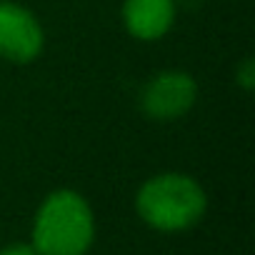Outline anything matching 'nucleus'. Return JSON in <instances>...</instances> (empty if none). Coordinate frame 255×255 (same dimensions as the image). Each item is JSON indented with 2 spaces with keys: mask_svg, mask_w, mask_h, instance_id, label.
I'll return each instance as SVG.
<instances>
[{
  "mask_svg": "<svg viewBox=\"0 0 255 255\" xmlns=\"http://www.w3.org/2000/svg\"><path fill=\"white\" fill-rule=\"evenodd\" d=\"M235 83H238L240 88H245V90H253V88H255V65H253L250 58L238 65V70H235Z\"/></svg>",
  "mask_w": 255,
  "mask_h": 255,
  "instance_id": "nucleus-6",
  "label": "nucleus"
},
{
  "mask_svg": "<svg viewBox=\"0 0 255 255\" xmlns=\"http://www.w3.org/2000/svg\"><path fill=\"white\" fill-rule=\"evenodd\" d=\"M123 23L138 40H160L175 23V0H125Z\"/></svg>",
  "mask_w": 255,
  "mask_h": 255,
  "instance_id": "nucleus-5",
  "label": "nucleus"
},
{
  "mask_svg": "<svg viewBox=\"0 0 255 255\" xmlns=\"http://www.w3.org/2000/svg\"><path fill=\"white\" fill-rule=\"evenodd\" d=\"M135 208L150 228L178 233L193 228L203 218L208 198L195 178L185 173H160L143 183Z\"/></svg>",
  "mask_w": 255,
  "mask_h": 255,
  "instance_id": "nucleus-2",
  "label": "nucleus"
},
{
  "mask_svg": "<svg viewBox=\"0 0 255 255\" xmlns=\"http://www.w3.org/2000/svg\"><path fill=\"white\" fill-rule=\"evenodd\" d=\"M43 28L35 13L18 3L0 0V58L8 63H33L43 53Z\"/></svg>",
  "mask_w": 255,
  "mask_h": 255,
  "instance_id": "nucleus-4",
  "label": "nucleus"
},
{
  "mask_svg": "<svg viewBox=\"0 0 255 255\" xmlns=\"http://www.w3.org/2000/svg\"><path fill=\"white\" fill-rule=\"evenodd\" d=\"M95 238V218L75 190H55L38 208L33 248L38 255H85Z\"/></svg>",
  "mask_w": 255,
  "mask_h": 255,
  "instance_id": "nucleus-1",
  "label": "nucleus"
},
{
  "mask_svg": "<svg viewBox=\"0 0 255 255\" xmlns=\"http://www.w3.org/2000/svg\"><path fill=\"white\" fill-rule=\"evenodd\" d=\"M0 255H38L33 243H10L0 250Z\"/></svg>",
  "mask_w": 255,
  "mask_h": 255,
  "instance_id": "nucleus-7",
  "label": "nucleus"
},
{
  "mask_svg": "<svg viewBox=\"0 0 255 255\" xmlns=\"http://www.w3.org/2000/svg\"><path fill=\"white\" fill-rule=\"evenodd\" d=\"M198 100V83L185 70H163L148 80L140 95L143 113L153 120L168 123L183 118Z\"/></svg>",
  "mask_w": 255,
  "mask_h": 255,
  "instance_id": "nucleus-3",
  "label": "nucleus"
}]
</instances>
